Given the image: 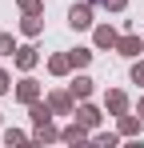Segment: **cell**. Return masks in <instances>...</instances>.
<instances>
[{
    "label": "cell",
    "instance_id": "ba28073f",
    "mask_svg": "<svg viewBox=\"0 0 144 148\" xmlns=\"http://www.w3.org/2000/svg\"><path fill=\"white\" fill-rule=\"evenodd\" d=\"M80 124H96V112H92V108H80Z\"/></svg>",
    "mask_w": 144,
    "mask_h": 148
},
{
    "label": "cell",
    "instance_id": "8fae6325",
    "mask_svg": "<svg viewBox=\"0 0 144 148\" xmlns=\"http://www.w3.org/2000/svg\"><path fill=\"white\" fill-rule=\"evenodd\" d=\"M132 76H136V80H144V64H136V72H132Z\"/></svg>",
    "mask_w": 144,
    "mask_h": 148
},
{
    "label": "cell",
    "instance_id": "8992f818",
    "mask_svg": "<svg viewBox=\"0 0 144 148\" xmlns=\"http://www.w3.org/2000/svg\"><path fill=\"white\" fill-rule=\"evenodd\" d=\"M96 40H100V44H116V36H112L108 28H100V32H96Z\"/></svg>",
    "mask_w": 144,
    "mask_h": 148
},
{
    "label": "cell",
    "instance_id": "7a4b0ae2",
    "mask_svg": "<svg viewBox=\"0 0 144 148\" xmlns=\"http://www.w3.org/2000/svg\"><path fill=\"white\" fill-rule=\"evenodd\" d=\"M72 28H88V8H72Z\"/></svg>",
    "mask_w": 144,
    "mask_h": 148
},
{
    "label": "cell",
    "instance_id": "3957f363",
    "mask_svg": "<svg viewBox=\"0 0 144 148\" xmlns=\"http://www.w3.org/2000/svg\"><path fill=\"white\" fill-rule=\"evenodd\" d=\"M20 100H36V84H32V80L20 84Z\"/></svg>",
    "mask_w": 144,
    "mask_h": 148
},
{
    "label": "cell",
    "instance_id": "52a82bcc",
    "mask_svg": "<svg viewBox=\"0 0 144 148\" xmlns=\"http://www.w3.org/2000/svg\"><path fill=\"white\" fill-rule=\"evenodd\" d=\"M140 48V40H132V36H128V40H120V52H136Z\"/></svg>",
    "mask_w": 144,
    "mask_h": 148
},
{
    "label": "cell",
    "instance_id": "30bf717a",
    "mask_svg": "<svg viewBox=\"0 0 144 148\" xmlns=\"http://www.w3.org/2000/svg\"><path fill=\"white\" fill-rule=\"evenodd\" d=\"M104 4H108V8H124V0H104Z\"/></svg>",
    "mask_w": 144,
    "mask_h": 148
},
{
    "label": "cell",
    "instance_id": "277c9868",
    "mask_svg": "<svg viewBox=\"0 0 144 148\" xmlns=\"http://www.w3.org/2000/svg\"><path fill=\"white\" fill-rule=\"evenodd\" d=\"M108 108H112V112H124V96L112 92V96H108Z\"/></svg>",
    "mask_w": 144,
    "mask_h": 148
},
{
    "label": "cell",
    "instance_id": "5b68a950",
    "mask_svg": "<svg viewBox=\"0 0 144 148\" xmlns=\"http://www.w3.org/2000/svg\"><path fill=\"white\" fill-rule=\"evenodd\" d=\"M72 92H76V96H88V92H92V84H88V80H76V84H72Z\"/></svg>",
    "mask_w": 144,
    "mask_h": 148
},
{
    "label": "cell",
    "instance_id": "9c48e42d",
    "mask_svg": "<svg viewBox=\"0 0 144 148\" xmlns=\"http://www.w3.org/2000/svg\"><path fill=\"white\" fill-rule=\"evenodd\" d=\"M0 92H8V76L4 72H0Z\"/></svg>",
    "mask_w": 144,
    "mask_h": 148
},
{
    "label": "cell",
    "instance_id": "6da1fadb",
    "mask_svg": "<svg viewBox=\"0 0 144 148\" xmlns=\"http://www.w3.org/2000/svg\"><path fill=\"white\" fill-rule=\"evenodd\" d=\"M16 64H20V68H32V64H36V52H32V48H20V52H16Z\"/></svg>",
    "mask_w": 144,
    "mask_h": 148
}]
</instances>
